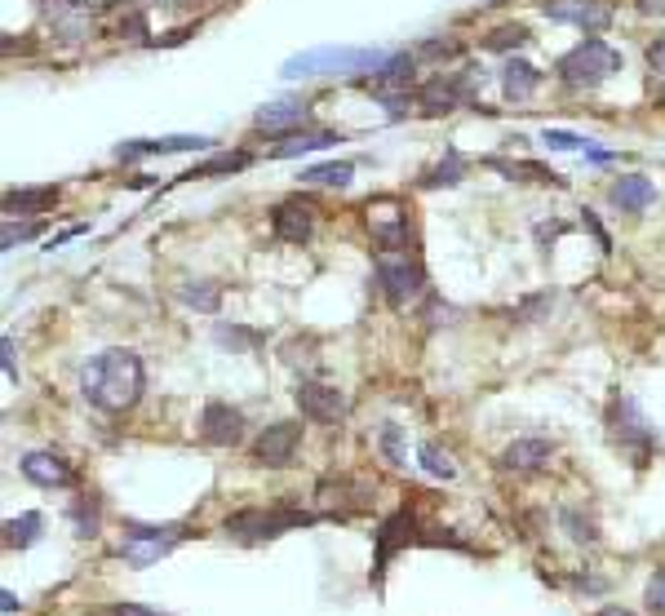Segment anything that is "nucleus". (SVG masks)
<instances>
[{"instance_id":"f257e3e1","label":"nucleus","mask_w":665,"mask_h":616,"mask_svg":"<svg viewBox=\"0 0 665 616\" xmlns=\"http://www.w3.org/2000/svg\"><path fill=\"white\" fill-rule=\"evenodd\" d=\"M142 386H147V373H142L138 351L129 346H107L80 368V395L102 413H129L142 399Z\"/></svg>"},{"instance_id":"f03ea898","label":"nucleus","mask_w":665,"mask_h":616,"mask_svg":"<svg viewBox=\"0 0 665 616\" xmlns=\"http://www.w3.org/2000/svg\"><path fill=\"white\" fill-rule=\"evenodd\" d=\"M386 63L382 49H351V45H324L293 54L280 67L284 80H306V76H351V71H377Z\"/></svg>"},{"instance_id":"7ed1b4c3","label":"nucleus","mask_w":665,"mask_h":616,"mask_svg":"<svg viewBox=\"0 0 665 616\" xmlns=\"http://www.w3.org/2000/svg\"><path fill=\"white\" fill-rule=\"evenodd\" d=\"M555 71L568 89H599L603 80H612L621 71V54L608 45V40L590 36V40H581L577 49H568Z\"/></svg>"},{"instance_id":"20e7f679","label":"nucleus","mask_w":665,"mask_h":616,"mask_svg":"<svg viewBox=\"0 0 665 616\" xmlns=\"http://www.w3.org/2000/svg\"><path fill=\"white\" fill-rule=\"evenodd\" d=\"M320 515H306V510H293V506H253V510H235L227 519V537L244 541V546H262V541H275L293 528H311Z\"/></svg>"},{"instance_id":"39448f33","label":"nucleus","mask_w":665,"mask_h":616,"mask_svg":"<svg viewBox=\"0 0 665 616\" xmlns=\"http://www.w3.org/2000/svg\"><path fill=\"white\" fill-rule=\"evenodd\" d=\"M608 435H612V444L621 448V453H630L634 466H648V457H652V430L648 422H643V413H639V404L626 395H612V404H608Z\"/></svg>"},{"instance_id":"423d86ee","label":"nucleus","mask_w":665,"mask_h":616,"mask_svg":"<svg viewBox=\"0 0 665 616\" xmlns=\"http://www.w3.org/2000/svg\"><path fill=\"white\" fill-rule=\"evenodd\" d=\"M191 532L187 528H151V523H129L125 528V541H120V559L129 568H151L160 563L165 554L178 550V541H187Z\"/></svg>"},{"instance_id":"0eeeda50","label":"nucleus","mask_w":665,"mask_h":616,"mask_svg":"<svg viewBox=\"0 0 665 616\" xmlns=\"http://www.w3.org/2000/svg\"><path fill=\"white\" fill-rule=\"evenodd\" d=\"M377 284H382V297L395 306V311H404L408 302H417L426 289V271L417 266L408 253H382L377 258Z\"/></svg>"},{"instance_id":"6e6552de","label":"nucleus","mask_w":665,"mask_h":616,"mask_svg":"<svg viewBox=\"0 0 665 616\" xmlns=\"http://www.w3.org/2000/svg\"><path fill=\"white\" fill-rule=\"evenodd\" d=\"M413 67H417V58H413V54H395V58H386V63L364 80L368 94L382 102V107L391 111V116H404V107H408V89H413Z\"/></svg>"},{"instance_id":"1a4fd4ad","label":"nucleus","mask_w":665,"mask_h":616,"mask_svg":"<svg viewBox=\"0 0 665 616\" xmlns=\"http://www.w3.org/2000/svg\"><path fill=\"white\" fill-rule=\"evenodd\" d=\"M364 222L368 231H373V240L382 244V249H408V213L404 204L395 200V195H382V200H368L364 209Z\"/></svg>"},{"instance_id":"9d476101","label":"nucleus","mask_w":665,"mask_h":616,"mask_svg":"<svg viewBox=\"0 0 665 616\" xmlns=\"http://www.w3.org/2000/svg\"><path fill=\"white\" fill-rule=\"evenodd\" d=\"M541 14L555 18V23H572L581 32H608L612 27V9L603 0H541Z\"/></svg>"},{"instance_id":"9b49d317","label":"nucleus","mask_w":665,"mask_h":616,"mask_svg":"<svg viewBox=\"0 0 665 616\" xmlns=\"http://www.w3.org/2000/svg\"><path fill=\"white\" fill-rule=\"evenodd\" d=\"M298 444H302V426L298 422H275V426H266L262 435L253 439V461H258V466L280 470V466H289V461L298 457Z\"/></svg>"},{"instance_id":"f8f14e48","label":"nucleus","mask_w":665,"mask_h":616,"mask_svg":"<svg viewBox=\"0 0 665 616\" xmlns=\"http://www.w3.org/2000/svg\"><path fill=\"white\" fill-rule=\"evenodd\" d=\"M200 439L213 448H235L244 439V413L231 408L227 399H209L200 413Z\"/></svg>"},{"instance_id":"ddd939ff","label":"nucleus","mask_w":665,"mask_h":616,"mask_svg":"<svg viewBox=\"0 0 665 616\" xmlns=\"http://www.w3.org/2000/svg\"><path fill=\"white\" fill-rule=\"evenodd\" d=\"M293 399H298V408H302V417H306V422L329 426V422H342V417H346V395H342L337 386H324V382H302L298 390H293Z\"/></svg>"},{"instance_id":"4468645a","label":"nucleus","mask_w":665,"mask_h":616,"mask_svg":"<svg viewBox=\"0 0 665 616\" xmlns=\"http://www.w3.org/2000/svg\"><path fill=\"white\" fill-rule=\"evenodd\" d=\"M271 231H275V240H284V244H306V240H311V231H315V204L302 200V195L275 204Z\"/></svg>"},{"instance_id":"2eb2a0df","label":"nucleus","mask_w":665,"mask_h":616,"mask_svg":"<svg viewBox=\"0 0 665 616\" xmlns=\"http://www.w3.org/2000/svg\"><path fill=\"white\" fill-rule=\"evenodd\" d=\"M466 98H470V89H466V80H457V76H435L417 89L422 116H448V111H457Z\"/></svg>"},{"instance_id":"dca6fc26","label":"nucleus","mask_w":665,"mask_h":616,"mask_svg":"<svg viewBox=\"0 0 665 616\" xmlns=\"http://www.w3.org/2000/svg\"><path fill=\"white\" fill-rule=\"evenodd\" d=\"M413 528H417V519H413V510H395L391 519H382V528H377V577H382L386 568H391V559H395V550H404L408 541H413Z\"/></svg>"},{"instance_id":"f3484780","label":"nucleus","mask_w":665,"mask_h":616,"mask_svg":"<svg viewBox=\"0 0 665 616\" xmlns=\"http://www.w3.org/2000/svg\"><path fill=\"white\" fill-rule=\"evenodd\" d=\"M18 470H23V479H27V484H36V488H67V484H76V470H71L58 453H27L23 461H18Z\"/></svg>"},{"instance_id":"a211bd4d","label":"nucleus","mask_w":665,"mask_h":616,"mask_svg":"<svg viewBox=\"0 0 665 616\" xmlns=\"http://www.w3.org/2000/svg\"><path fill=\"white\" fill-rule=\"evenodd\" d=\"M213 138L204 133H178V138H138V142H120L116 160H138V156H169V151H200Z\"/></svg>"},{"instance_id":"6ab92c4d","label":"nucleus","mask_w":665,"mask_h":616,"mask_svg":"<svg viewBox=\"0 0 665 616\" xmlns=\"http://www.w3.org/2000/svg\"><path fill=\"white\" fill-rule=\"evenodd\" d=\"M306 116H311V107L306 102H271V107H262L258 116H253V129H266V133H298L306 125Z\"/></svg>"},{"instance_id":"aec40b11","label":"nucleus","mask_w":665,"mask_h":616,"mask_svg":"<svg viewBox=\"0 0 665 616\" xmlns=\"http://www.w3.org/2000/svg\"><path fill=\"white\" fill-rule=\"evenodd\" d=\"M608 200L617 204L621 213H643L652 200H657V187H652L643 173H626V178H617L608 187Z\"/></svg>"},{"instance_id":"412c9836","label":"nucleus","mask_w":665,"mask_h":616,"mask_svg":"<svg viewBox=\"0 0 665 616\" xmlns=\"http://www.w3.org/2000/svg\"><path fill=\"white\" fill-rule=\"evenodd\" d=\"M550 453H555L550 439L528 435V439H515V444L501 453V466H506V470H537V466H546V461H550Z\"/></svg>"},{"instance_id":"4be33fe9","label":"nucleus","mask_w":665,"mask_h":616,"mask_svg":"<svg viewBox=\"0 0 665 616\" xmlns=\"http://www.w3.org/2000/svg\"><path fill=\"white\" fill-rule=\"evenodd\" d=\"M537 85H541V71L524 63V58H510L506 67H501V94H506L510 102H524L537 94Z\"/></svg>"},{"instance_id":"5701e85b","label":"nucleus","mask_w":665,"mask_h":616,"mask_svg":"<svg viewBox=\"0 0 665 616\" xmlns=\"http://www.w3.org/2000/svg\"><path fill=\"white\" fill-rule=\"evenodd\" d=\"M58 204V187H23V191H9L5 195V213H49Z\"/></svg>"},{"instance_id":"b1692460","label":"nucleus","mask_w":665,"mask_h":616,"mask_svg":"<svg viewBox=\"0 0 665 616\" xmlns=\"http://www.w3.org/2000/svg\"><path fill=\"white\" fill-rule=\"evenodd\" d=\"M67 519H71V532H76V537H89V541H94L98 532H102V506H98V497L80 492V497L67 506Z\"/></svg>"},{"instance_id":"393cba45","label":"nucleus","mask_w":665,"mask_h":616,"mask_svg":"<svg viewBox=\"0 0 665 616\" xmlns=\"http://www.w3.org/2000/svg\"><path fill=\"white\" fill-rule=\"evenodd\" d=\"M333 142H342L337 133H284V142L271 151L275 160H293V156H306V151H324V147H333Z\"/></svg>"},{"instance_id":"a878e982","label":"nucleus","mask_w":665,"mask_h":616,"mask_svg":"<svg viewBox=\"0 0 665 616\" xmlns=\"http://www.w3.org/2000/svg\"><path fill=\"white\" fill-rule=\"evenodd\" d=\"M40 528H45V519H40L36 510H27V515L9 519V523H5V546H9V550H27V546H32V541L40 537Z\"/></svg>"},{"instance_id":"bb28decb","label":"nucleus","mask_w":665,"mask_h":616,"mask_svg":"<svg viewBox=\"0 0 665 616\" xmlns=\"http://www.w3.org/2000/svg\"><path fill=\"white\" fill-rule=\"evenodd\" d=\"M249 164H253L249 151H227V156H213V160L196 164V169L182 173V178H218V173H240V169H249Z\"/></svg>"},{"instance_id":"cd10ccee","label":"nucleus","mask_w":665,"mask_h":616,"mask_svg":"<svg viewBox=\"0 0 665 616\" xmlns=\"http://www.w3.org/2000/svg\"><path fill=\"white\" fill-rule=\"evenodd\" d=\"M178 297L187 306H196V311L213 315V311H218V302H222V289H218V284H209V280H200V284L191 280V284H182V289H178Z\"/></svg>"},{"instance_id":"c85d7f7f","label":"nucleus","mask_w":665,"mask_h":616,"mask_svg":"<svg viewBox=\"0 0 665 616\" xmlns=\"http://www.w3.org/2000/svg\"><path fill=\"white\" fill-rule=\"evenodd\" d=\"M559 523L568 528V537L572 541H581V546H595L599 541V523L590 519V515H581L577 506H564V515H559Z\"/></svg>"},{"instance_id":"c756f323","label":"nucleus","mask_w":665,"mask_h":616,"mask_svg":"<svg viewBox=\"0 0 665 616\" xmlns=\"http://www.w3.org/2000/svg\"><path fill=\"white\" fill-rule=\"evenodd\" d=\"M355 164H315V169L302 173V182H315V187H351Z\"/></svg>"},{"instance_id":"7c9ffc66","label":"nucleus","mask_w":665,"mask_h":616,"mask_svg":"<svg viewBox=\"0 0 665 616\" xmlns=\"http://www.w3.org/2000/svg\"><path fill=\"white\" fill-rule=\"evenodd\" d=\"M417 457H422V466H426V475H435V479H453L457 475V466H453V457L444 453V448L435 444V439H426L422 448H417Z\"/></svg>"},{"instance_id":"2f4dec72","label":"nucleus","mask_w":665,"mask_h":616,"mask_svg":"<svg viewBox=\"0 0 665 616\" xmlns=\"http://www.w3.org/2000/svg\"><path fill=\"white\" fill-rule=\"evenodd\" d=\"M462 173H466V160L457 156V151H448L444 164H435V169L422 178V187H453V182H462Z\"/></svg>"},{"instance_id":"473e14b6","label":"nucleus","mask_w":665,"mask_h":616,"mask_svg":"<svg viewBox=\"0 0 665 616\" xmlns=\"http://www.w3.org/2000/svg\"><path fill=\"white\" fill-rule=\"evenodd\" d=\"M493 169H501L506 178H519V182H559V173H550V169H541V164H510V160H488Z\"/></svg>"},{"instance_id":"72a5a7b5","label":"nucleus","mask_w":665,"mask_h":616,"mask_svg":"<svg viewBox=\"0 0 665 616\" xmlns=\"http://www.w3.org/2000/svg\"><path fill=\"white\" fill-rule=\"evenodd\" d=\"M484 45L488 49H519V45H528V27H519V23L515 27H497V32L488 36Z\"/></svg>"},{"instance_id":"f704fd0d","label":"nucleus","mask_w":665,"mask_h":616,"mask_svg":"<svg viewBox=\"0 0 665 616\" xmlns=\"http://www.w3.org/2000/svg\"><path fill=\"white\" fill-rule=\"evenodd\" d=\"M377 448H382V457L391 461V466H404V444H399V426H395V422L382 426V439H377Z\"/></svg>"},{"instance_id":"c9c22d12","label":"nucleus","mask_w":665,"mask_h":616,"mask_svg":"<svg viewBox=\"0 0 665 616\" xmlns=\"http://www.w3.org/2000/svg\"><path fill=\"white\" fill-rule=\"evenodd\" d=\"M36 231H40L36 222H18V227H14V222H5V231H0V249H14V244L32 240Z\"/></svg>"},{"instance_id":"e433bc0d","label":"nucleus","mask_w":665,"mask_h":616,"mask_svg":"<svg viewBox=\"0 0 665 616\" xmlns=\"http://www.w3.org/2000/svg\"><path fill=\"white\" fill-rule=\"evenodd\" d=\"M643 603H648V612H661L665 616V568L652 572L648 590H643Z\"/></svg>"},{"instance_id":"4c0bfd02","label":"nucleus","mask_w":665,"mask_h":616,"mask_svg":"<svg viewBox=\"0 0 665 616\" xmlns=\"http://www.w3.org/2000/svg\"><path fill=\"white\" fill-rule=\"evenodd\" d=\"M541 142H546V147H555V151H581V147H586V138L564 133V129H546V133H541Z\"/></svg>"},{"instance_id":"58836bf2","label":"nucleus","mask_w":665,"mask_h":616,"mask_svg":"<svg viewBox=\"0 0 665 616\" xmlns=\"http://www.w3.org/2000/svg\"><path fill=\"white\" fill-rule=\"evenodd\" d=\"M457 54H462L457 40H426V45L417 49V58H457Z\"/></svg>"},{"instance_id":"ea45409f","label":"nucleus","mask_w":665,"mask_h":616,"mask_svg":"<svg viewBox=\"0 0 665 616\" xmlns=\"http://www.w3.org/2000/svg\"><path fill=\"white\" fill-rule=\"evenodd\" d=\"M581 222H586V227H590V235H595V240H599V249H603V253H612V240H608V231L599 227V218H595V213L586 209V213H581Z\"/></svg>"},{"instance_id":"a19ab883","label":"nucleus","mask_w":665,"mask_h":616,"mask_svg":"<svg viewBox=\"0 0 665 616\" xmlns=\"http://www.w3.org/2000/svg\"><path fill=\"white\" fill-rule=\"evenodd\" d=\"M0 351H5V355H0V364H5V377H9V382H18V368H14V337H5V342H0Z\"/></svg>"},{"instance_id":"79ce46f5","label":"nucleus","mask_w":665,"mask_h":616,"mask_svg":"<svg viewBox=\"0 0 665 616\" xmlns=\"http://www.w3.org/2000/svg\"><path fill=\"white\" fill-rule=\"evenodd\" d=\"M111 616H160V612H151L147 603H116V608H111Z\"/></svg>"},{"instance_id":"37998d69","label":"nucleus","mask_w":665,"mask_h":616,"mask_svg":"<svg viewBox=\"0 0 665 616\" xmlns=\"http://www.w3.org/2000/svg\"><path fill=\"white\" fill-rule=\"evenodd\" d=\"M648 63H652V71H657V76L665 80V36L657 40V45H652L648 49Z\"/></svg>"},{"instance_id":"c03bdc74","label":"nucleus","mask_w":665,"mask_h":616,"mask_svg":"<svg viewBox=\"0 0 665 616\" xmlns=\"http://www.w3.org/2000/svg\"><path fill=\"white\" fill-rule=\"evenodd\" d=\"M639 5V14H648V18H665V0H634Z\"/></svg>"},{"instance_id":"a18cd8bd","label":"nucleus","mask_w":665,"mask_h":616,"mask_svg":"<svg viewBox=\"0 0 665 616\" xmlns=\"http://www.w3.org/2000/svg\"><path fill=\"white\" fill-rule=\"evenodd\" d=\"M23 603H18V594L14 590H0V612H18Z\"/></svg>"},{"instance_id":"49530a36","label":"nucleus","mask_w":665,"mask_h":616,"mask_svg":"<svg viewBox=\"0 0 665 616\" xmlns=\"http://www.w3.org/2000/svg\"><path fill=\"white\" fill-rule=\"evenodd\" d=\"M595 616H634L630 608H621V603H608V608H599Z\"/></svg>"},{"instance_id":"de8ad7c7","label":"nucleus","mask_w":665,"mask_h":616,"mask_svg":"<svg viewBox=\"0 0 665 616\" xmlns=\"http://www.w3.org/2000/svg\"><path fill=\"white\" fill-rule=\"evenodd\" d=\"M89 616H102V612H89Z\"/></svg>"},{"instance_id":"09e8293b","label":"nucleus","mask_w":665,"mask_h":616,"mask_svg":"<svg viewBox=\"0 0 665 616\" xmlns=\"http://www.w3.org/2000/svg\"><path fill=\"white\" fill-rule=\"evenodd\" d=\"M661 98H665V94H661Z\"/></svg>"}]
</instances>
